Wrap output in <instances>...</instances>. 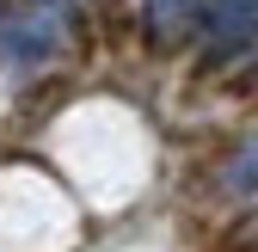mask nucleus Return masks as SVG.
I'll return each mask as SVG.
<instances>
[{"instance_id":"nucleus-1","label":"nucleus","mask_w":258,"mask_h":252,"mask_svg":"<svg viewBox=\"0 0 258 252\" xmlns=\"http://www.w3.org/2000/svg\"><path fill=\"white\" fill-rule=\"evenodd\" d=\"M197 37L209 61H234L258 43V0H203L197 13Z\"/></svg>"},{"instance_id":"nucleus-3","label":"nucleus","mask_w":258,"mask_h":252,"mask_svg":"<svg viewBox=\"0 0 258 252\" xmlns=\"http://www.w3.org/2000/svg\"><path fill=\"white\" fill-rule=\"evenodd\" d=\"M221 197L228 203H246V197H258V130H246L234 148H228V160H221Z\"/></svg>"},{"instance_id":"nucleus-2","label":"nucleus","mask_w":258,"mask_h":252,"mask_svg":"<svg viewBox=\"0 0 258 252\" xmlns=\"http://www.w3.org/2000/svg\"><path fill=\"white\" fill-rule=\"evenodd\" d=\"M203 0H142V31L154 49H178L190 31H197Z\"/></svg>"}]
</instances>
